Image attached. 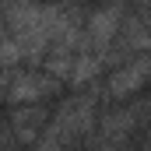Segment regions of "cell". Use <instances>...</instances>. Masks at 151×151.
Listing matches in <instances>:
<instances>
[{
	"label": "cell",
	"mask_w": 151,
	"mask_h": 151,
	"mask_svg": "<svg viewBox=\"0 0 151 151\" xmlns=\"http://www.w3.org/2000/svg\"><path fill=\"white\" fill-rule=\"evenodd\" d=\"M53 88H56V77H14L11 81V88L4 91V99L7 102H39V99H46V95H53Z\"/></svg>",
	"instance_id": "obj_1"
},
{
	"label": "cell",
	"mask_w": 151,
	"mask_h": 151,
	"mask_svg": "<svg viewBox=\"0 0 151 151\" xmlns=\"http://www.w3.org/2000/svg\"><path fill=\"white\" fill-rule=\"evenodd\" d=\"M148 77H151V56H137L134 63H127L123 70L113 74L109 91H113V95H130V91H137Z\"/></svg>",
	"instance_id": "obj_2"
},
{
	"label": "cell",
	"mask_w": 151,
	"mask_h": 151,
	"mask_svg": "<svg viewBox=\"0 0 151 151\" xmlns=\"http://www.w3.org/2000/svg\"><path fill=\"white\" fill-rule=\"evenodd\" d=\"M116 28H119V14H116V7L99 11V14L91 18V39H95V46L106 49V46L116 39Z\"/></svg>",
	"instance_id": "obj_3"
},
{
	"label": "cell",
	"mask_w": 151,
	"mask_h": 151,
	"mask_svg": "<svg viewBox=\"0 0 151 151\" xmlns=\"http://www.w3.org/2000/svg\"><path fill=\"white\" fill-rule=\"evenodd\" d=\"M95 74H99V60L84 56V60H77V63H74V74H70V81H77V84H84V81H91Z\"/></svg>",
	"instance_id": "obj_4"
},
{
	"label": "cell",
	"mask_w": 151,
	"mask_h": 151,
	"mask_svg": "<svg viewBox=\"0 0 151 151\" xmlns=\"http://www.w3.org/2000/svg\"><path fill=\"white\" fill-rule=\"evenodd\" d=\"M141 4H148V7H151V0H141Z\"/></svg>",
	"instance_id": "obj_5"
}]
</instances>
